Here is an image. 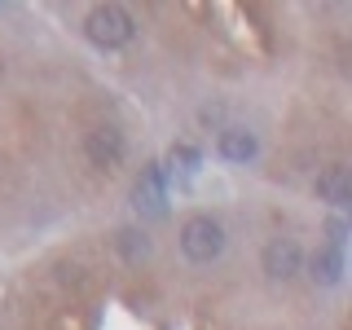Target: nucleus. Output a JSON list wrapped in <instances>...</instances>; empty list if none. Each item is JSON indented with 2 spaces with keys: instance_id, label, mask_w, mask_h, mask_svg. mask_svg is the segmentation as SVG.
Masks as SVG:
<instances>
[{
  "instance_id": "nucleus-1",
  "label": "nucleus",
  "mask_w": 352,
  "mask_h": 330,
  "mask_svg": "<svg viewBox=\"0 0 352 330\" xmlns=\"http://www.w3.org/2000/svg\"><path fill=\"white\" fill-rule=\"evenodd\" d=\"M84 31H88V40L102 44V49H124V44L137 36V22L119 5H97L93 14L84 18Z\"/></svg>"
},
{
  "instance_id": "nucleus-2",
  "label": "nucleus",
  "mask_w": 352,
  "mask_h": 330,
  "mask_svg": "<svg viewBox=\"0 0 352 330\" xmlns=\"http://www.w3.org/2000/svg\"><path fill=\"white\" fill-rule=\"evenodd\" d=\"M181 251L190 256L194 264H207L225 251V225L212 216H190L181 225Z\"/></svg>"
},
{
  "instance_id": "nucleus-3",
  "label": "nucleus",
  "mask_w": 352,
  "mask_h": 330,
  "mask_svg": "<svg viewBox=\"0 0 352 330\" xmlns=\"http://www.w3.org/2000/svg\"><path fill=\"white\" fill-rule=\"evenodd\" d=\"M300 264H304V251H300V242H295V238H273L269 247H264V273H269L273 282L295 278Z\"/></svg>"
},
{
  "instance_id": "nucleus-4",
  "label": "nucleus",
  "mask_w": 352,
  "mask_h": 330,
  "mask_svg": "<svg viewBox=\"0 0 352 330\" xmlns=\"http://www.w3.org/2000/svg\"><path fill=\"white\" fill-rule=\"evenodd\" d=\"M84 150H88V163H93V168H115V163L124 159V132L119 128H93L88 141H84Z\"/></svg>"
},
{
  "instance_id": "nucleus-5",
  "label": "nucleus",
  "mask_w": 352,
  "mask_h": 330,
  "mask_svg": "<svg viewBox=\"0 0 352 330\" xmlns=\"http://www.w3.org/2000/svg\"><path fill=\"white\" fill-rule=\"evenodd\" d=\"M317 198L330 203V207H348L352 203V172L344 168V163L322 168V176H317Z\"/></svg>"
},
{
  "instance_id": "nucleus-6",
  "label": "nucleus",
  "mask_w": 352,
  "mask_h": 330,
  "mask_svg": "<svg viewBox=\"0 0 352 330\" xmlns=\"http://www.w3.org/2000/svg\"><path fill=\"white\" fill-rule=\"evenodd\" d=\"M216 150H220V159H229V163H247V159H256V137H251L247 128H225L220 141H216Z\"/></svg>"
},
{
  "instance_id": "nucleus-7",
  "label": "nucleus",
  "mask_w": 352,
  "mask_h": 330,
  "mask_svg": "<svg viewBox=\"0 0 352 330\" xmlns=\"http://www.w3.org/2000/svg\"><path fill=\"white\" fill-rule=\"evenodd\" d=\"M339 278H344V251H335V247H317V256H313V282L335 286Z\"/></svg>"
},
{
  "instance_id": "nucleus-8",
  "label": "nucleus",
  "mask_w": 352,
  "mask_h": 330,
  "mask_svg": "<svg viewBox=\"0 0 352 330\" xmlns=\"http://www.w3.org/2000/svg\"><path fill=\"white\" fill-rule=\"evenodd\" d=\"M137 207H150V212H163V172L146 168L137 181Z\"/></svg>"
},
{
  "instance_id": "nucleus-9",
  "label": "nucleus",
  "mask_w": 352,
  "mask_h": 330,
  "mask_svg": "<svg viewBox=\"0 0 352 330\" xmlns=\"http://www.w3.org/2000/svg\"><path fill=\"white\" fill-rule=\"evenodd\" d=\"M115 247H119V256H124V260H141L150 251V242L141 238L137 229H119V234H115Z\"/></svg>"
},
{
  "instance_id": "nucleus-10",
  "label": "nucleus",
  "mask_w": 352,
  "mask_h": 330,
  "mask_svg": "<svg viewBox=\"0 0 352 330\" xmlns=\"http://www.w3.org/2000/svg\"><path fill=\"white\" fill-rule=\"evenodd\" d=\"M172 159L181 163L185 172H190V168H198V150H194V146H176V150H172Z\"/></svg>"
}]
</instances>
